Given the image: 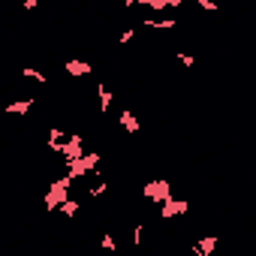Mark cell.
Listing matches in <instances>:
<instances>
[{"label":"cell","mask_w":256,"mask_h":256,"mask_svg":"<svg viewBox=\"0 0 256 256\" xmlns=\"http://www.w3.org/2000/svg\"><path fill=\"white\" fill-rule=\"evenodd\" d=\"M34 102H36V96H24V100H16V102H10L6 106V114H28L30 108H34Z\"/></svg>","instance_id":"obj_4"},{"label":"cell","mask_w":256,"mask_h":256,"mask_svg":"<svg viewBox=\"0 0 256 256\" xmlns=\"http://www.w3.org/2000/svg\"><path fill=\"white\" fill-rule=\"evenodd\" d=\"M0 12H4V4H0Z\"/></svg>","instance_id":"obj_14"},{"label":"cell","mask_w":256,"mask_h":256,"mask_svg":"<svg viewBox=\"0 0 256 256\" xmlns=\"http://www.w3.org/2000/svg\"><path fill=\"white\" fill-rule=\"evenodd\" d=\"M64 70H66L70 76H76V78H78V76H88V72H90V64H88V60H66V64H64Z\"/></svg>","instance_id":"obj_8"},{"label":"cell","mask_w":256,"mask_h":256,"mask_svg":"<svg viewBox=\"0 0 256 256\" xmlns=\"http://www.w3.org/2000/svg\"><path fill=\"white\" fill-rule=\"evenodd\" d=\"M133 36H136V24H130V28H126V30H124L120 36H118V42H120V46H126V42H130Z\"/></svg>","instance_id":"obj_12"},{"label":"cell","mask_w":256,"mask_h":256,"mask_svg":"<svg viewBox=\"0 0 256 256\" xmlns=\"http://www.w3.org/2000/svg\"><path fill=\"white\" fill-rule=\"evenodd\" d=\"M142 196H145L148 202H157V205H163V202H169L175 193H172V184H169V181H163V178H154V181H148V184L142 187Z\"/></svg>","instance_id":"obj_2"},{"label":"cell","mask_w":256,"mask_h":256,"mask_svg":"<svg viewBox=\"0 0 256 256\" xmlns=\"http://www.w3.org/2000/svg\"><path fill=\"white\" fill-rule=\"evenodd\" d=\"M78 208H82V199H72V196H70V199L58 208V214H64V217H76V214H78Z\"/></svg>","instance_id":"obj_9"},{"label":"cell","mask_w":256,"mask_h":256,"mask_svg":"<svg viewBox=\"0 0 256 256\" xmlns=\"http://www.w3.org/2000/svg\"><path fill=\"white\" fill-rule=\"evenodd\" d=\"M178 60H181L184 66H193V64H196V58H193V54H184V52L178 54Z\"/></svg>","instance_id":"obj_13"},{"label":"cell","mask_w":256,"mask_h":256,"mask_svg":"<svg viewBox=\"0 0 256 256\" xmlns=\"http://www.w3.org/2000/svg\"><path fill=\"white\" fill-rule=\"evenodd\" d=\"M100 247H102V250H118L114 235H112V232H106V235H102V241H100Z\"/></svg>","instance_id":"obj_11"},{"label":"cell","mask_w":256,"mask_h":256,"mask_svg":"<svg viewBox=\"0 0 256 256\" xmlns=\"http://www.w3.org/2000/svg\"><path fill=\"white\" fill-rule=\"evenodd\" d=\"M187 208H190L187 199H175V196H172L169 202L160 205V217H178V214H187Z\"/></svg>","instance_id":"obj_3"},{"label":"cell","mask_w":256,"mask_h":256,"mask_svg":"<svg viewBox=\"0 0 256 256\" xmlns=\"http://www.w3.org/2000/svg\"><path fill=\"white\" fill-rule=\"evenodd\" d=\"M118 124L124 126V133H130V136L139 133V118H136L130 108H124V112H120V120H118Z\"/></svg>","instance_id":"obj_6"},{"label":"cell","mask_w":256,"mask_h":256,"mask_svg":"<svg viewBox=\"0 0 256 256\" xmlns=\"http://www.w3.org/2000/svg\"><path fill=\"white\" fill-rule=\"evenodd\" d=\"M96 96H100V114H106V112L112 108V100H114L106 82H100V84H96Z\"/></svg>","instance_id":"obj_7"},{"label":"cell","mask_w":256,"mask_h":256,"mask_svg":"<svg viewBox=\"0 0 256 256\" xmlns=\"http://www.w3.org/2000/svg\"><path fill=\"white\" fill-rule=\"evenodd\" d=\"M64 145H66V133L60 130V126H52V130H48V148H52L54 154H60Z\"/></svg>","instance_id":"obj_5"},{"label":"cell","mask_w":256,"mask_h":256,"mask_svg":"<svg viewBox=\"0 0 256 256\" xmlns=\"http://www.w3.org/2000/svg\"><path fill=\"white\" fill-rule=\"evenodd\" d=\"M22 78H28V82H40V84H46V72H40V70H34V66H24V70H22Z\"/></svg>","instance_id":"obj_10"},{"label":"cell","mask_w":256,"mask_h":256,"mask_svg":"<svg viewBox=\"0 0 256 256\" xmlns=\"http://www.w3.org/2000/svg\"><path fill=\"white\" fill-rule=\"evenodd\" d=\"M72 187H76V181H70L66 175L54 178V181H52V187H48V193H46V211H58V208L70 199Z\"/></svg>","instance_id":"obj_1"}]
</instances>
